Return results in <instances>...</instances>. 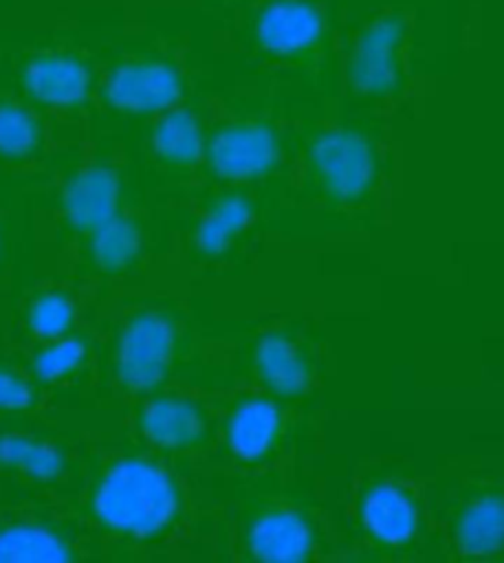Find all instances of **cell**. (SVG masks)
Wrapping results in <instances>:
<instances>
[{
  "label": "cell",
  "mask_w": 504,
  "mask_h": 563,
  "mask_svg": "<svg viewBox=\"0 0 504 563\" xmlns=\"http://www.w3.org/2000/svg\"><path fill=\"white\" fill-rule=\"evenodd\" d=\"M33 405V387L13 369L0 365V411H24Z\"/></svg>",
  "instance_id": "cell-24"
},
{
  "label": "cell",
  "mask_w": 504,
  "mask_h": 563,
  "mask_svg": "<svg viewBox=\"0 0 504 563\" xmlns=\"http://www.w3.org/2000/svg\"><path fill=\"white\" fill-rule=\"evenodd\" d=\"M246 550L260 561H304L315 550V528L291 504H266L246 526Z\"/></svg>",
  "instance_id": "cell-11"
},
{
  "label": "cell",
  "mask_w": 504,
  "mask_h": 563,
  "mask_svg": "<svg viewBox=\"0 0 504 563\" xmlns=\"http://www.w3.org/2000/svg\"><path fill=\"white\" fill-rule=\"evenodd\" d=\"M357 521L372 550L403 554L418 541L420 504L403 479L372 477L359 493Z\"/></svg>",
  "instance_id": "cell-7"
},
{
  "label": "cell",
  "mask_w": 504,
  "mask_h": 563,
  "mask_svg": "<svg viewBox=\"0 0 504 563\" xmlns=\"http://www.w3.org/2000/svg\"><path fill=\"white\" fill-rule=\"evenodd\" d=\"M119 178L106 167H90L73 176L62 194L66 222L81 233H92L117 216Z\"/></svg>",
  "instance_id": "cell-13"
},
{
  "label": "cell",
  "mask_w": 504,
  "mask_h": 563,
  "mask_svg": "<svg viewBox=\"0 0 504 563\" xmlns=\"http://www.w3.org/2000/svg\"><path fill=\"white\" fill-rule=\"evenodd\" d=\"M205 134L198 117L185 108H169L152 130L156 156L172 167L196 165L205 156Z\"/></svg>",
  "instance_id": "cell-17"
},
{
  "label": "cell",
  "mask_w": 504,
  "mask_h": 563,
  "mask_svg": "<svg viewBox=\"0 0 504 563\" xmlns=\"http://www.w3.org/2000/svg\"><path fill=\"white\" fill-rule=\"evenodd\" d=\"M86 358V345L75 336H57L33 358V372L40 380L53 383L73 374Z\"/></svg>",
  "instance_id": "cell-23"
},
{
  "label": "cell",
  "mask_w": 504,
  "mask_h": 563,
  "mask_svg": "<svg viewBox=\"0 0 504 563\" xmlns=\"http://www.w3.org/2000/svg\"><path fill=\"white\" fill-rule=\"evenodd\" d=\"M174 354V321L163 312H139L119 334L114 369L130 391H152L169 374Z\"/></svg>",
  "instance_id": "cell-8"
},
{
  "label": "cell",
  "mask_w": 504,
  "mask_h": 563,
  "mask_svg": "<svg viewBox=\"0 0 504 563\" xmlns=\"http://www.w3.org/2000/svg\"><path fill=\"white\" fill-rule=\"evenodd\" d=\"M68 543L53 530L37 523H11L0 530V561H66Z\"/></svg>",
  "instance_id": "cell-19"
},
{
  "label": "cell",
  "mask_w": 504,
  "mask_h": 563,
  "mask_svg": "<svg viewBox=\"0 0 504 563\" xmlns=\"http://www.w3.org/2000/svg\"><path fill=\"white\" fill-rule=\"evenodd\" d=\"M451 548L462 559H489L504 550V482L473 477L451 495L445 508Z\"/></svg>",
  "instance_id": "cell-5"
},
{
  "label": "cell",
  "mask_w": 504,
  "mask_h": 563,
  "mask_svg": "<svg viewBox=\"0 0 504 563\" xmlns=\"http://www.w3.org/2000/svg\"><path fill=\"white\" fill-rule=\"evenodd\" d=\"M141 433L167 451H187L205 440V418L196 405L163 396L147 402L139 413Z\"/></svg>",
  "instance_id": "cell-14"
},
{
  "label": "cell",
  "mask_w": 504,
  "mask_h": 563,
  "mask_svg": "<svg viewBox=\"0 0 504 563\" xmlns=\"http://www.w3.org/2000/svg\"><path fill=\"white\" fill-rule=\"evenodd\" d=\"M249 35L264 57L297 70H319L330 53L328 18L315 0H266Z\"/></svg>",
  "instance_id": "cell-3"
},
{
  "label": "cell",
  "mask_w": 504,
  "mask_h": 563,
  "mask_svg": "<svg viewBox=\"0 0 504 563\" xmlns=\"http://www.w3.org/2000/svg\"><path fill=\"white\" fill-rule=\"evenodd\" d=\"M205 158L218 178L253 180L277 165L280 139L271 121L240 117L211 134L205 145Z\"/></svg>",
  "instance_id": "cell-9"
},
{
  "label": "cell",
  "mask_w": 504,
  "mask_h": 563,
  "mask_svg": "<svg viewBox=\"0 0 504 563\" xmlns=\"http://www.w3.org/2000/svg\"><path fill=\"white\" fill-rule=\"evenodd\" d=\"M0 468L35 482L55 479L64 468L62 453L31 435L0 433Z\"/></svg>",
  "instance_id": "cell-18"
},
{
  "label": "cell",
  "mask_w": 504,
  "mask_h": 563,
  "mask_svg": "<svg viewBox=\"0 0 504 563\" xmlns=\"http://www.w3.org/2000/svg\"><path fill=\"white\" fill-rule=\"evenodd\" d=\"M253 367L262 385L284 398L299 396L310 385V363L286 334H264L253 350Z\"/></svg>",
  "instance_id": "cell-15"
},
{
  "label": "cell",
  "mask_w": 504,
  "mask_h": 563,
  "mask_svg": "<svg viewBox=\"0 0 504 563\" xmlns=\"http://www.w3.org/2000/svg\"><path fill=\"white\" fill-rule=\"evenodd\" d=\"M409 22L401 9L370 15L354 33L346 53L348 88L370 101L394 97L405 79Z\"/></svg>",
  "instance_id": "cell-4"
},
{
  "label": "cell",
  "mask_w": 504,
  "mask_h": 563,
  "mask_svg": "<svg viewBox=\"0 0 504 563\" xmlns=\"http://www.w3.org/2000/svg\"><path fill=\"white\" fill-rule=\"evenodd\" d=\"M284 433V416L269 398H244L238 402L224 424L229 451L246 464L266 460L280 444Z\"/></svg>",
  "instance_id": "cell-12"
},
{
  "label": "cell",
  "mask_w": 504,
  "mask_h": 563,
  "mask_svg": "<svg viewBox=\"0 0 504 563\" xmlns=\"http://www.w3.org/2000/svg\"><path fill=\"white\" fill-rule=\"evenodd\" d=\"M306 167L317 191L332 205H361L376 185L374 141L352 125H328L306 143Z\"/></svg>",
  "instance_id": "cell-2"
},
{
  "label": "cell",
  "mask_w": 504,
  "mask_h": 563,
  "mask_svg": "<svg viewBox=\"0 0 504 563\" xmlns=\"http://www.w3.org/2000/svg\"><path fill=\"white\" fill-rule=\"evenodd\" d=\"M92 262L106 273H119L128 268L141 251V233L134 222L114 216L97 231L90 233Z\"/></svg>",
  "instance_id": "cell-20"
},
{
  "label": "cell",
  "mask_w": 504,
  "mask_h": 563,
  "mask_svg": "<svg viewBox=\"0 0 504 563\" xmlns=\"http://www.w3.org/2000/svg\"><path fill=\"white\" fill-rule=\"evenodd\" d=\"M180 512V490L158 464L125 457L106 468L92 490V515L110 532L150 539Z\"/></svg>",
  "instance_id": "cell-1"
},
{
  "label": "cell",
  "mask_w": 504,
  "mask_h": 563,
  "mask_svg": "<svg viewBox=\"0 0 504 563\" xmlns=\"http://www.w3.org/2000/svg\"><path fill=\"white\" fill-rule=\"evenodd\" d=\"M18 81L35 103L77 108L90 97L92 73L86 59L75 51L37 48L22 59Z\"/></svg>",
  "instance_id": "cell-10"
},
{
  "label": "cell",
  "mask_w": 504,
  "mask_h": 563,
  "mask_svg": "<svg viewBox=\"0 0 504 563\" xmlns=\"http://www.w3.org/2000/svg\"><path fill=\"white\" fill-rule=\"evenodd\" d=\"M227 2H231V0H227Z\"/></svg>",
  "instance_id": "cell-25"
},
{
  "label": "cell",
  "mask_w": 504,
  "mask_h": 563,
  "mask_svg": "<svg viewBox=\"0 0 504 563\" xmlns=\"http://www.w3.org/2000/svg\"><path fill=\"white\" fill-rule=\"evenodd\" d=\"M253 220V205L246 196L231 191L213 198L194 231L196 251L205 257L227 253Z\"/></svg>",
  "instance_id": "cell-16"
},
{
  "label": "cell",
  "mask_w": 504,
  "mask_h": 563,
  "mask_svg": "<svg viewBox=\"0 0 504 563\" xmlns=\"http://www.w3.org/2000/svg\"><path fill=\"white\" fill-rule=\"evenodd\" d=\"M185 90L180 66L161 53H136L117 62L103 84V101L125 114L174 108Z\"/></svg>",
  "instance_id": "cell-6"
},
{
  "label": "cell",
  "mask_w": 504,
  "mask_h": 563,
  "mask_svg": "<svg viewBox=\"0 0 504 563\" xmlns=\"http://www.w3.org/2000/svg\"><path fill=\"white\" fill-rule=\"evenodd\" d=\"M42 139L33 112L11 97L0 95V158L18 161L31 156Z\"/></svg>",
  "instance_id": "cell-21"
},
{
  "label": "cell",
  "mask_w": 504,
  "mask_h": 563,
  "mask_svg": "<svg viewBox=\"0 0 504 563\" xmlns=\"http://www.w3.org/2000/svg\"><path fill=\"white\" fill-rule=\"evenodd\" d=\"M75 319V308L70 299L62 292H44L37 295L29 310H26V323L33 334L40 339H57L64 336Z\"/></svg>",
  "instance_id": "cell-22"
}]
</instances>
